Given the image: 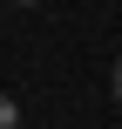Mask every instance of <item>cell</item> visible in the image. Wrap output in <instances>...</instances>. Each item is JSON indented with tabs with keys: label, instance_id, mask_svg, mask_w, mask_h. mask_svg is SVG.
I'll return each instance as SVG.
<instances>
[{
	"label": "cell",
	"instance_id": "obj_1",
	"mask_svg": "<svg viewBox=\"0 0 122 129\" xmlns=\"http://www.w3.org/2000/svg\"><path fill=\"white\" fill-rule=\"evenodd\" d=\"M14 122H20V109H14L7 95H0V129H14Z\"/></svg>",
	"mask_w": 122,
	"mask_h": 129
},
{
	"label": "cell",
	"instance_id": "obj_2",
	"mask_svg": "<svg viewBox=\"0 0 122 129\" xmlns=\"http://www.w3.org/2000/svg\"><path fill=\"white\" fill-rule=\"evenodd\" d=\"M109 88H115V102H122V54H115V68H109Z\"/></svg>",
	"mask_w": 122,
	"mask_h": 129
},
{
	"label": "cell",
	"instance_id": "obj_3",
	"mask_svg": "<svg viewBox=\"0 0 122 129\" xmlns=\"http://www.w3.org/2000/svg\"><path fill=\"white\" fill-rule=\"evenodd\" d=\"M14 7H41V0H14Z\"/></svg>",
	"mask_w": 122,
	"mask_h": 129
}]
</instances>
